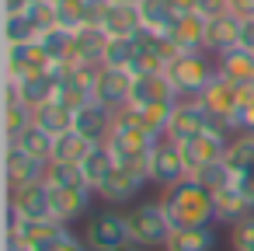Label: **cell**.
I'll list each match as a JSON object with an SVG mask.
<instances>
[{
	"mask_svg": "<svg viewBox=\"0 0 254 251\" xmlns=\"http://www.w3.org/2000/svg\"><path fill=\"white\" fill-rule=\"evenodd\" d=\"M230 11L237 18H254V0H230Z\"/></svg>",
	"mask_w": 254,
	"mask_h": 251,
	"instance_id": "obj_43",
	"label": "cell"
},
{
	"mask_svg": "<svg viewBox=\"0 0 254 251\" xmlns=\"http://www.w3.org/2000/svg\"><path fill=\"white\" fill-rule=\"evenodd\" d=\"M112 39H136L143 32V18H139V4H108L105 25H101Z\"/></svg>",
	"mask_w": 254,
	"mask_h": 251,
	"instance_id": "obj_21",
	"label": "cell"
},
{
	"mask_svg": "<svg viewBox=\"0 0 254 251\" xmlns=\"http://www.w3.org/2000/svg\"><path fill=\"white\" fill-rule=\"evenodd\" d=\"M178 91L167 81V74H136L132 81V108H150V105H178Z\"/></svg>",
	"mask_w": 254,
	"mask_h": 251,
	"instance_id": "obj_12",
	"label": "cell"
},
{
	"mask_svg": "<svg viewBox=\"0 0 254 251\" xmlns=\"http://www.w3.org/2000/svg\"><path fill=\"white\" fill-rule=\"evenodd\" d=\"M35 126H42L46 133H53V136H60V133H70L73 129V108H66L63 101H49V105H42V108H35Z\"/></svg>",
	"mask_w": 254,
	"mask_h": 251,
	"instance_id": "obj_29",
	"label": "cell"
},
{
	"mask_svg": "<svg viewBox=\"0 0 254 251\" xmlns=\"http://www.w3.org/2000/svg\"><path fill=\"white\" fill-rule=\"evenodd\" d=\"M126 216H129L132 244H139V248H164L167 237H171V230H174V223H171V216H167V209H164L160 199L157 202H139Z\"/></svg>",
	"mask_w": 254,
	"mask_h": 251,
	"instance_id": "obj_3",
	"label": "cell"
},
{
	"mask_svg": "<svg viewBox=\"0 0 254 251\" xmlns=\"http://www.w3.org/2000/svg\"><path fill=\"white\" fill-rule=\"evenodd\" d=\"M112 167H115V154L108 150V143H94L91 154L80 161V174H84V181H87L94 192H98L101 181L112 174Z\"/></svg>",
	"mask_w": 254,
	"mask_h": 251,
	"instance_id": "obj_26",
	"label": "cell"
},
{
	"mask_svg": "<svg viewBox=\"0 0 254 251\" xmlns=\"http://www.w3.org/2000/svg\"><path fill=\"white\" fill-rule=\"evenodd\" d=\"M185 178H191V174H188L181 143L160 136L157 147H153V154H150V181L160 185V188H174V185H181Z\"/></svg>",
	"mask_w": 254,
	"mask_h": 251,
	"instance_id": "obj_6",
	"label": "cell"
},
{
	"mask_svg": "<svg viewBox=\"0 0 254 251\" xmlns=\"http://www.w3.org/2000/svg\"><path fill=\"white\" fill-rule=\"evenodd\" d=\"M230 244H233V251H254V216L233 223V230H230Z\"/></svg>",
	"mask_w": 254,
	"mask_h": 251,
	"instance_id": "obj_38",
	"label": "cell"
},
{
	"mask_svg": "<svg viewBox=\"0 0 254 251\" xmlns=\"http://www.w3.org/2000/svg\"><path fill=\"white\" fill-rule=\"evenodd\" d=\"M146 181H150L146 174L129 171V167H122V164H115V167H112V174L101 181L98 195H101L108 206H122V202H132V199L143 192V185H146Z\"/></svg>",
	"mask_w": 254,
	"mask_h": 251,
	"instance_id": "obj_14",
	"label": "cell"
},
{
	"mask_svg": "<svg viewBox=\"0 0 254 251\" xmlns=\"http://www.w3.org/2000/svg\"><path fill=\"white\" fill-rule=\"evenodd\" d=\"M25 14L32 18V25L39 28V35L49 32V28H60V14H56V4H53V0H39V4H32Z\"/></svg>",
	"mask_w": 254,
	"mask_h": 251,
	"instance_id": "obj_37",
	"label": "cell"
},
{
	"mask_svg": "<svg viewBox=\"0 0 254 251\" xmlns=\"http://www.w3.org/2000/svg\"><path fill=\"white\" fill-rule=\"evenodd\" d=\"M167 4H171L178 14H191V11H198V0H167Z\"/></svg>",
	"mask_w": 254,
	"mask_h": 251,
	"instance_id": "obj_45",
	"label": "cell"
},
{
	"mask_svg": "<svg viewBox=\"0 0 254 251\" xmlns=\"http://www.w3.org/2000/svg\"><path fill=\"white\" fill-rule=\"evenodd\" d=\"M49 188H66V185H87L80 174V164H63V161H49L46 164V178Z\"/></svg>",
	"mask_w": 254,
	"mask_h": 251,
	"instance_id": "obj_32",
	"label": "cell"
},
{
	"mask_svg": "<svg viewBox=\"0 0 254 251\" xmlns=\"http://www.w3.org/2000/svg\"><path fill=\"white\" fill-rule=\"evenodd\" d=\"M70 39L73 32H63V28H49L39 35V46L53 56V63H70Z\"/></svg>",
	"mask_w": 254,
	"mask_h": 251,
	"instance_id": "obj_33",
	"label": "cell"
},
{
	"mask_svg": "<svg viewBox=\"0 0 254 251\" xmlns=\"http://www.w3.org/2000/svg\"><path fill=\"white\" fill-rule=\"evenodd\" d=\"M132 56H136V39H108V49H105V63L101 67H122V70H129L132 67Z\"/></svg>",
	"mask_w": 254,
	"mask_h": 251,
	"instance_id": "obj_35",
	"label": "cell"
},
{
	"mask_svg": "<svg viewBox=\"0 0 254 251\" xmlns=\"http://www.w3.org/2000/svg\"><path fill=\"white\" fill-rule=\"evenodd\" d=\"M226 167L233 171V185L251 199L254 206V136L240 133L230 140V150H226Z\"/></svg>",
	"mask_w": 254,
	"mask_h": 251,
	"instance_id": "obj_11",
	"label": "cell"
},
{
	"mask_svg": "<svg viewBox=\"0 0 254 251\" xmlns=\"http://www.w3.org/2000/svg\"><path fill=\"white\" fill-rule=\"evenodd\" d=\"M226 150H230V136H223V133H198V136L181 143L188 174H195V171H202L216 161H226Z\"/></svg>",
	"mask_w": 254,
	"mask_h": 251,
	"instance_id": "obj_10",
	"label": "cell"
},
{
	"mask_svg": "<svg viewBox=\"0 0 254 251\" xmlns=\"http://www.w3.org/2000/svg\"><path fill=\"white\" fill-rule=\"evenodd\" d=\"M240 46L254 53V18H244V25H240Z\"/></svg>",
	"mask_w": 254,
	"mask_h": 251,
	"instance_id": "obj_42",
	"label": "cell"
},
{
	"mask_svg": "<svg viewBox=\"0 0 254 251\" xmlns=\"http://www.w3.org/2000/svg\"><path fill=\"white\" fill-rule=\"evenodd\" d=\"M25 42H39V28L32 25V18L21 14H4V46H25Z\"/></svg>",
	"mask_w": 254,
	"mask_h": 251,
	"instance_id": "obj_31",
	"label": "cell"
},
{
	"mask_svg": "<svg viewBox=\"0 0 254 251\" xmlns=\"http://www.w3.org/2000/svg\"><path fill=\"white\" fill-rule=\"evenodd\" d=\"M160 202L174 227H212L216 223V195L195 178H185L181 185L164 188Z\"/></svg>",
	"mask_w": 254,
	"mask_h": 251,
	"instance_id": "obj_1",
	"label": "cell"
},
{
	"mask_svg": "<svg viewBox=\"0 0 254 251\" xmlns=\"http://www.w3.org/2000/svg\"><path fill=\"white\" fill-rule=\"evenodd\" d=\"M35 74H53V56L39 42L4 46V77L7 81H25Z\"/></svg>",
	"mask_w": 254,
	"mask_h": 251,
	"instance_id": "obj_7",
	"label": "cell"
},
{
	"mask_svg": "<svg viewBox=\"0 0 254 251\" xmlns=\"http://www.w3.org/2000/svg\"><path fill=\"white\" fill-rule=\"evenodd\" d=\"M164 74L174 84L178 98H198L205 91V84L219 74V67H216V56L209 49H191V53H178Z\"/></svg>",
	"mask_w": 254,
	"mask_h": 251,
	"instance_id": "obj_2",
	"label": "cell"
},
{
	"mask_svg": "<svg viewBox=\"0 0 254 251\" xmlns=\"http://www.w3.org/2000/svg\"><path fill=\"white\" fill-rule=\"evenodd\" d=\"M4 251H32L25 241H18L14 234H4Z\"/></svg>",
	"mask_w": 254,
	"mask_h": 251,
	"instance_id": "obj_46",
	"label": "cell"
},
{
	"mask_svg": "<svg viewBox=\"0 0 254 251\" xmlns=\"http://www.w3.org/2000/svg\"><path fill=\"white\" fill-rule=\"evenodd\" d=\"M216 230L212 227H174L164 251H212Z\"/></svg>",
	"mask_w": 254,
	"mask_h": 251,
	"instance_id": "obj_25",
	"label": "cell"
},
{
	"mask_svg": "<svg viewBox=\"0 0 254 251\" xmlns=\"http://www.w3.org/2000/svg\"><path fill=\"white\" fill-rule=\"evenodd\" d=\"M7 81V77H4ZM14 87H18V94H21V101L35 112V108H42V105H49L53 98H56V91H60V77L56 74H35V77H25V81H11Z\"/></svg>",
	"mask_w": 254,
	"mask_h": 251,
	"instance_id": "obj_22",
	"label": "cell"
},
{
	"mask_svg": "<svg viewBox=\"0 0 254 251\" xmlns=\"http://www.w3.org/2000/svg\"><path fill=\"white\" fill-rule=\"evenodd\" d=\"M108 39H112V35H108L105 28H94V25L73 32V39H70V63H80V67H101V63H105Z\"/></svg>",
	"mask_w": 254,
	"mask_h": 251,
	"instance_id": "obj_16",
	"label": "cell"
},
{
	"mask_svg": "<svg viewBox=\"0 0 254 251\" xmlns=\"http://www.w3.org/2000/svg\"><path fill=\"white\" fill-rule=\"evenodd\" d=\"M7 209L18 213V220H53V199L46 181H28L7 188Z\"/></svg>",
	"mask_w": 254,
	"mask_h": 251,
	"instance_id": "obj_8",
	"label": "cell"
},
{
	"mask_svg": "<svg viewBox=\"0 0 254 251\" xmlns=\"http://www.w3.org/2000/svg\"><path fill=\"white\" fill-rule=\"evenodd\" d=\"M84 241L91 251H115L122 244H132V234H129V216L119 213V209H101L87 220V230H84Z\"/></svg>",
	"mask_w": 254,
	"mask_h": 251,
	"instance_id": "obj_4",
	"label": "cell"
},
{
	"mask_svg": "<svg viewBox=\"0 0 254 251\" xmlns=\"http://www.w3.org/2000/svg\"><path fill=\"white\" fill-rule=\"evenodd\" d=\"M205 28H209V18H202L198 11H191V14H178V21H174V28L167 32V39H171L181 53L205 49Z\"/></svg>",
	"mask_w": 254,
	"mask_h": 251,
	"instance_id": "obj_20",
	"label": "cell"
},
{
	"mask_svg": "<svg viewBox=\"0 0 254 251\" xmlns=\"http://www.w3.org/2000/svg\"><path fill=\"white\" fill-rule=\"evenodd\" d=\"M112 126H115V112L101 101H87L84 108L73 112V129L91 143H108Z\"/></svg>",
	"mask_w": 254,
	"mask_h": 251,
	"instance_id": "obj_13",
	"label": "cell"
},
{
	"mask_svg": "<svg viewBox=\"0 0 254 251\" xmlns=\"http://www.w3.org/2000/svg\"><path fill=\"white\" fill-rule=\"evenodd\" d=\"M216 195V223H240V220H247V216H254V206H251V199L237 188V185H226V188H219V192H212Z\"/></svg>",
	"mask_w": 254,
	"mask_h": 251,
	"instance_id": "obj_23",
	"label": "cell"
},
{
	"mask_svg": "<svg viewBox=\"0 0 254 251\" xmlns=\"http://www.w3.org/2000/svg\"><path fill=\"white\" fill-rule=\"evenodd\" d=\"M240 25H244V18H237L233 11H230V14H219V18H209L205 49H209L212 56H223L226 49H237V46H240Z\"/></svg>",
	"mask_w": 254,
	"mask_h": 251,
	"instance_id": "obj_19",
	"label": "cell"
},
{
	"mask_svg": "<svg viewBox=\"0 0 254 251\" xmlns=\"http://www.w3.org/2000/svg\"><path fill=\"white\" fill-rule=\"evenodd\" d=\"M56 14L63 32H80L87 28V0H63V4H56Z\"/></svg>",
	"mask_w": 254,
	"mask_h": 251,
	"instance_id": "obj_34",
	"label": "cell"
},
{
	"mask_svg": "<svg viewBox=\"0 0 254 251\" xmlns=\"http://www.w3.org/2000/svg\"><path fill=\"white\" fill-rule=\"evenodd\" d=\"M32 4H39V0H4V14H21Z\"/></svg>",
	"mask_w": 254,
	"mask_h": 251,
	"instance_id": "obj_44",
	"label": "cell"
},
{
	"mask_svg": "<svg viewBox=\"0 0 254 251\" xmlns=\"http://www.w3.org/2000/svg\"><path fill=\"white\" fill-rule=\"evenodd\" d=\"M139 18H143V28L146 32H160L167 35L178 21V11L167 4V0H139Z\"/></svg>",
	"mask_w": 254,
	"mask_h": 251,
	"instance_id": "obj_27",
	"label": "cell"
},
{
	"mask_svg": "<svg viewBox=\"0 0 254 251\" xmlns=\"http://www.w3.org/2000/svg\"><path fill=\"white\" fill-rule=\"evenodd\" d=\"M115 251H143L139 244H122V248H115Z\"/></svg>",
	"mask_w": 254,
	"mask_h": 251,
	"instance_id": "obj_47",
	"label": "cell"
},
{
	"mask_svg": "<svg viewBox=\"0 0 254 251\" xmlns=\"http://www.w3.org/2000/svg\"><path fill=\"white\" fill-rule=\"evenodd\" d=\"M216 67H219V74H223L226 81H233V84H240V87H247V84L254 81V53L244 49V46L226 49L223 56H216Z\"/></svg>",
	"mask_w": 254,
	"mask_h": 251,
	"instance_id": "obj_24",
	"label": "cell"
},
{
	"mask_svg": "<svg viewBox=\"0 0 254 251\" xmlns=\"http://www.w3.org/2000/svg\"><path fill=\"white\" fill-rule=\"evenodd\" d=\"M240 133L254 136V98H247V94H244V108L237 112V136Z\"/></svg>",
	"mask_w": 254,
	"mask_h": 251,
	"instance_id": "obj_40",
	"label": "cell"
},
{
	"mask_svg": "<svg viewBox=\"0 0 254 251\" xmlns=\"http://www.w3.org/2000/svg\"><path fill=\"white\" fill-rule=\"evenodd\" d=\"M35 251H91V248H87V241H80L73 230H66L60 241H53V244H46V248H35Z\"/></svg>",
	"mask_w": 254,
	"mask_h": 251,
	"instance_id": "obj_39",
	"label": "cell"
},
{
	"mask_svg": "<svg viewBox=\"0 0 254 251\" xmlns=\"http://www.w3.org/2000/svg\"><path fill=\"white\" fill-rule=\"evenodd\" d=\"M4 178H7V188L28 185V181H42L46 178V164L28 157L18 143H4Z\"/></svg>",
	"mask_w": 254,
	"mask_h": 251,
	"instance_id": "obj_17",
	"label": "cell"
},
{
	"mask_svg": "<svg viewBox=\"0 0 254 251\" xmlns=\"http://www.w3.org/2000/svg\"><path fill=\"white\" fill-rule=\"evenodd\" d=\"M132 81H136L132 70H122V67H101V70H98V84H94V101L108 105L112 112L126 108L129 98H132Z\"/></svg>",
	"mask_w": 254,
	"mask_h": 251,
	"instance_id": "obj_9",
	"label": "cell"
},
{
	"mask_svg": "<svg viewBox=\"0 0 254 251\" xmlns=\"http://www.w3.org/2000/svg\"><path fill=\"white\" fill-rule=\"evenodd\" d=\"M108 4H139V0H108Z\"/></svg>",
	"mask_w": 254,
	"mask_h": 251,
	"instance_id": "obj_48",
	"label": "cell"
},
{
	"mask_svg": "<svg viewBox=\"0 0 254 251\" xmlns=\"http://www.w3.org/2000/svg\"><path fill=\"white\" fill-rule=\"evenodd\" d=\"M191 178H195V181H202V185H205L209 192H219V188L233 185V171L226 167V161H216V164H209V167L195 171Z\"/></svg>",
	"mask_w": 254,
	"mask_h": 251,
	"instance_id": "obj_36",
	"label": "cell"
},
{
	"mask_svg": "<svg viewBox=\"0 0 254 251\" xmlns=\"http://www.w3.org/2000/svg\"><path fill=\"white\" fill-rule=\"evenodd\" d=\"M91 195H98L91 185H66V188H49V199H53V220L60 223H73L87 213L91 206Z\"/></svg>",
	"mask_w": 254,
	"mask_h": 251,
	"instance_id": "obj_15",
	"label": "cell"
},
{
	"mask_svg": "<svg viewBox=\"0 0 254 251\" xmlns=\"http://www.w3.org/2000/svg\"><path fill=\"white\" fill-rule=\"evenodd\" d=\"M53 4H63V0H53Z\"/></svg>",
	"mask_w": 254,
	"mask_h": 251,
	"instance_id": "obj_49",
	"label": "cell"
},
{
	"mask_svg": "<svg viewBox=\"0 0 254 251\" xmlns=\"http://www.w3.org/2000/svg\"><path fill=\"white\" fill-rule=\"evenodd\" d=\"M198 101H202L216 119H223V122L233 129V136H237V112L244 108V87H240V84L226 81L223 74H216V77L205 84V91L198 94Z\"/></svg>",
	"mask_w": 254,
	"mask_h": 251,
	"instance_id": "obj_5",
	"label": "cell"
},
{
	"mask_svg": "<svg viewBox=\"0 0 254 251\" xmlns=\"http://www.w3.org/2000/svg\"><path fill=\"white\" fill-rule=\"evenodd\" d=\"M91 140H84L77 129H70V133H60L56 136V154H53V161H63V164H80L87 154H91Z\"/></svg>",
	"mask_w": 254,
	"mask_h": 251,
	"instance_id": "obj_30",
	"label": "cell"
},
{
	"mask_svg": "<svg viewBox=\"0 0 254 251\" xmlns=\"http://www.w3.org/2000/svg\"><path fill=\"white\" fill-rule=\"evenodd\" d=\"M35 112L21 101V94H18V87L11 84V81H4V143H14L35 119H32Z\"/></svg>",
	"mask_w": 254,
	"mask_h": 251,
	"instance_id": "obj_18",
	"label": "cell"
},
{
	"mask_svg": "<svg viewBox=\"0 0 254 251\" xmlns=\"http://www.w3.org/2000/svg\"><path fill=\"white\" fill-rule=\"evenodd\" d=\"M14 143H18L28 157H35V161H42V164H49V161H53V154H56V136H53V133H46V129H42V126H35V122H32V126L14 140Z\"/></svg>",
	"mask_w": 254,
	"mask_h": 251,
	"instance_id": "obj_28",
	"label": "cell"
},
{
	"mask_svg": "<svg viewBox=\"0 0 254 251\" xmlns=\"http://www.w3.org/2000/svg\"><path fill=\"white\" fill-rule=\"evenodd\" d=\"M198 14H202V18L230 14V0H198Z\"/></svg>",
	"mask_w": 254,
	"mask_h": 251,
	"instance_id": "obj_41",
	"label": "cell"
}]
</instances>
